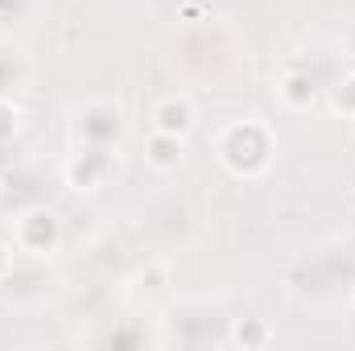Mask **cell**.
I'll use <instances>...</instances> for the list:
<instances>
[{"mask_svg":"<svg viewBox=\"0 0 355 351\" xmlns=\"http://www.w3.org/2000/svg\"><path fill=\"white\" fill-rule=\"evenodd\" d=\"M186 128H190V108H186V103H162V108H157V132L178 137V132H186Z\"/></svg>","mask_w":355,"mask_h":351,"instance_id":"cell-1","label":"cell"},{"mask_svg":"<svg viewBox=\"0 0 355 351\" xmlns=\"http://www.w3.org/2000/svg\"><path fill=\"white\" fill-rule=\"evenodd\" d=\"M153 166H174L178 157H182V141L170 137V132H162V137H153Z\"/></svg>","mask_w":355,"mask_h":351,"instance_id":"cell-2","label":"cell"}]
</instances>
